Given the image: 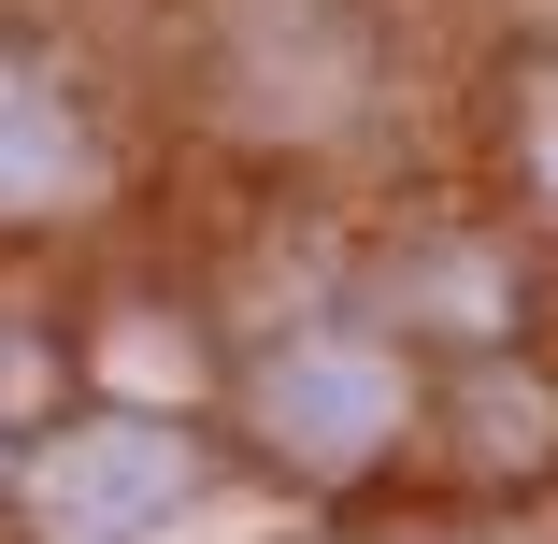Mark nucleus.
<instances>
[{"label": "nucleus", "mask_w": 558, "mask_h": 544, "mask_svg": "<svg viewBox=\"0 0 558 544\" xmlns=\"http://www.w3.org/2000/svg\"><path fill=\"white\" fill-rule=\"evenodd\" d=\"M186 487V445L158 415H100V430H58V445L29 459V516L44 544H130L144 516H172Z\"/></svg>", "instance_id": "nucleus-1"}, {"label": "nucleus", "mask_w": 558, "mask_h": 544, "mask_svg": "<svg viewBox=\"0 0 558 544\" xmlns=\"http://www.w3.org/2000/svg\"><path fill=\"white\" fill-rule=\"evenodd\" d=\"M258 415H272L287 459H373L401 430V359L387 344H287L272 387H258Z\"/></svg>", "instance_id": "nucleus-2"}, {"label": "nucleus", "mask_w": 558, "mask_h": 544, "mask_svg": "<svg viewBox=\"0 0 558 544\" xmlns=\"http://www.w3.org/2000/svg\"><path fill=\"white\" fill-rule=\"evenodd\" d=\"M100 186V144L72 130V100L29 86V72H0V215H58Z\"/></svg>", "instance_id": "nucleus-3"}, {"label": "nucleus", "mask_w": 558, "mask_h": 544, "mask_svg": "<svg viewBox=\"0 0 558 544\" xmlns=\"http://www.w3.org/2000/svg\"><path fill=\"white\" fill-rule=\"evenodd\" d=\"M100 373H116L130 401H186V387H201V359H186V344L158 330V315H130V330H116V344H100Z\"/></svg>", "instance_id": "nucleus-4"}, {"label": "nucleus", "mask_w": 558, "mask_h": 544, "mask_svg": "<svg viewBox=\"0 0 558 544\" xmlns=\"http://www.w3.org/2000/svg\"><path fill=\"white\" fill-rule=\"evenodd\" d=\"M0 401H29V359H15V330H0Z\"/></svg>", "instance_id": "nucleus-5"}, {"label": "nucleus", "mask_w": 558, "mask_h": 544, "mask_svg": "<svg viewBox=\"0 0 558 544\" xmlns=\"http://www.w3.org/2000/svg\"><path fill=\"white\" fill-rule=\"evenodd\" d=\"M530 158H544V186H558V116H544V144H530Z\"/></svg>", "instance_id": "nucleus-6"}]
</instances>
